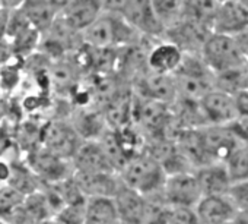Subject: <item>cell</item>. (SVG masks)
I'll return each mask as SVG.
<instances>
[{"label":"cell","instance_id":"6da1fadb","mask_svg":"<svg viewBox=\"0 0 248 224\" xmlns=\"http://www.w3.org/2000/svg\"><path fill=\"white\" fill-rule=\"evenodd\" d=\"M200 54L215 75L248 63L235 37L220 33H212L207 37Z\"/></svg>","mask_w":248,"mask_h":224},{"label":"cell","instance_id":"7a4b0ae2","mask_svg":"<svg viewBox=\"0 0 248 224\" xmlns=\"http://www.w3.org/2000/svg\"><path fill=\"white\" fill-rule=\"evenodd\" d=\"M206 125H232L239 118L236 100L232 94L222 89H212L199 100Z\"/></svg>","mask_w":248,"mask_h":224},{"label":"cell","instance_id":"3957f363","mask_svg":"<svg viewBox=\"0 0 248 224\" xmlns=\"http://www.w3.org/2000/svg\"><path fill=\"white\" fill-rule=\"evenodd\" d=\"M124 179L136 192H151L164 183V169L152 157H139L126 166Z\"/></svg>","mask_w":248,"mask_h":224},{"label":"cell","instance_id":"277c9868","mask_svg":"<svg viewBox=\"0 0 248 224\" xmlns=\"http://www.w3.org/2000/svg\"><path fill=\"white\" fill-rule=\"evenodd\" d=\"M165 196L172 207L193 208L203 196L197 176L193 173H177L164 183Z\"/></svg>","mask_w":248,"mask_h":224},{"label":"cell","instance_id":"5b68a950","mask_svg":"<svg viewBox=\"0 0 248 224\" xmlns=\"http://www.w3.org/2000/svg\"><path fill=\"white\" fill-rule=\"evenodd\" d=\"M194 212L202 224L231 223L236 208L228 195H206L194 207Z\"/></svg>","mask_w":248,"mask_h":224},{"label":"cell","instance_id":"8992f818","mask_svg":"<svg viewBox=\"0 0 248 224\" xmlns=\"http://www.w3.org/2000/svg\"><path fill=\"white\" fill-rule=\"evenodd\" d=\"M248 25V6L241 0H225L219 5L213 21V33L236 35Z\"/></svg>","mask_w":248,"mask_h":224},{"label":"cell","instance_id":"52a82bcc","mask_svg":"<svg viewBox=\"0 0 248 224\" xmlns=\"http://www.w3.org/2000/svg\"><path fill=\"white\" fill-rule=\"evenodd\" d=\"M121 15L138 31L154 35L165 31L152 9L151 0H127Z\"/></svg>","mask_w":248,"mask_h":224},{"label":"cell","instance_id":"ba28073f","mask_svg":"<svg viewBox=\"0 0 248 224\" xmlns=\"http://www.w3.org/2000/svg\"><path fill=\"white\" fill-rule=\"evenodd\" d=\"M101 8V0H70L63 8V24L72 33L83 31L99 17Z\"/></svg>","mask_w":248,"mask_h":224},{"label":"cell","instance_id":"9c48e42d","mask_svg":"<svg viewBox=\"0 0 248 224\" xmlns=\"http://www.w3.org/2000/svg\"><path fill=\"white\" fill-rule=\"evenodd\" d=\"M41 139L48 148V153L57 157L70 155L76 150V135L73 129L60 122L48 123L41 134Z\"/></svg>","mask_w":248,"mask_h":224},{"label":"cell","instance_id":"30bf717a","mask_svg":"<svg viewBox=\"0 0 248 224\" xmlns=\"http://www.w3.org/2000/svg\"><path fill=\"white\" fill-rule=\"evenodd\" d=\"M203 196L206 195H228V190L232 185L229 173L225 167V163H212L203 167H199L196 173Z\"/></svg>","mask_w":248,"mask_h":224},{"label":"cell","instance_id":"8fae6325","mask_svg":"<svg viewBox=\"0 0 248 224\" xmlns=\"http://www.w3.org/2000/svg\"><path fill=\"white\" fill-rule=\"evenodd\" d=\"M83 41L92 49H107L115 43L114 14L98 17L89 27L83 30Z\"/></svg>","mask_w":248,"mask_h":224},{"label":"cell","instance_id":"7c38bea8","mask_svg":"<svg viewBox=\"0 0 248 224\" xmlns=\"http://www.w3.org/2000/svg\"><path fill=\"white\" fill-rule=\"evenodd\" d=\"M76 161L80 170L83 172L108 174L114 170L101 145L91 144V142L83 144L76 150Z\"/></svg>","mask_w":248,"mask_h":224},{"label":"cell","instance_id":"4fadbf2b","mask_svg":"<svg viewBox=\"0 0 248 224\" xmlns=\"http://www.w3.org/2000/svg\"><path fill=\"white\" fill-rule=\"evenodd\" d=\"M183 52L172 43H165V44H159L158 47H155L149 57H148V63L152 69V72H158V73H170L172 75L177 68L180 66L181 60H183Z\"/></svg>","mask_w":248,"mask_h":224},{"label":"cell","instance_id":"5bb4252c","mask_svg":"<svg viewBox=\"0 0 248 224\" xmlns=\"http://www.w3.org/2000/svg\"><path fill=\"white\" fill-rule=\"evenodd\" d=\"M136 116L140 123L152 132H161L171 119L167 104L152 98L140 103Z\"/></svg>","mask_w":248,"mask_h":224},{"label":"cell","instance_id":"9a60e30c","mask_svg":"<svg viewBox=\"0 0 248 224\" xmlns=\"http://www.w3.org/2000/svg\"><path fill=\"white\" fill-rule=\"evenodd\" d=\"M75 185L80 192L105 198L115 193V182L105 173H91L80 170L75 176Z\"/></svg>","mask_w":248,"mask_h":224},{"label":"cell","instance_id":"2e32d148","mask_svg":"<svg viewBox=\"0 0 248 224\" xmlns=\"http://www.w3.org/2000/svg\"><path fill=\"white\" fill-rule=\"evenodd\" d=\"M145 91L146 94L161 103H172L177 98V88L172 75L152 72L145 78Z\"/></svg>","mask_w":248,"mask_h":224},{"label":"cell","instance_id":"e0dca14e","mask_svg":"<svg viewBox=\"0 0 248 224\" xmlns=\"http://www.w3.org/2000/svg\"><path fill=\"white\" fill-rule=\"evenodd\" d=\"M56 8L48 0H25L24 15L37 31H47L54 21Z\"/></svg>","mask_w":248,"mask_h":224},{"label":"cell","instance_id":"ac0fdd59","mask_svg":"<svg viewBox=\"0 0 248 224\" xmlns=\"http://www.w3.org/2000/svg\"><path fill=\"white\" fill-rule=\"evenodd\" d=\"M132 94L127 89H117L107 104V121L117 128H123L130 119Z\"/></svg>","mask_w":248,"mask_h":224},{"label":"cell","instance_id":"d6986e66","mask_svg":"<svg viewBox=\"0 0 248 224\" xmlns=\"http://www.w3.org/2000/svg\"><path fill=\"white\" fill-rule=\"evenodd\" d=\"M117 205L120 215L126 223L139 224L143 221L146 204L136 190H121L117 195Z\"/></svg>","mask_w":248,"mask_h":224},{"label":"cell","instance_id":"ffe728a7","mask_svg":"<svg viewBox=\"0 0 248 224\" xmlns=\"http://www.w3.org/2000/svg\"><path fill=\"white\" fill-rule=\"evenodd\" d=\"M151 5L164 30H168L181 21L186 0H151Z\"/></svg>","mask_w":248,"mask_h":224},{"label":"cell","instance_id":"44dd1931","mask_svg":"<svg viewBox=\"0 0 248 224\" xmlns=\"http://www.w3.org/2000/svg\"><path fill=\"white\" fill-rule=\"evenodd\" d=\"M232 183L248 180V145L242 144L225 161Z\"/></svg>","mask_w":248,"mask_h":224},{"label":"cell","instance_id":"7402d4cb","mask_svg":"<svg viewBox=\"0 0 248 224\" xmlns=\"http://www.w3.org/2000/svg\"><path fill=\"white\" fill-rule=\"evenodd\" d=\"M32 166L47 179H60L64 173V164L51 153H38L32 158Z\"/></svg>","mask_w":248,"mask_h":224},{"label":"cell","instance_id":"603a6c76","mask_svg":"<svg viewBox=\"0 0 248 224\" xmlns=\"http://www.w3.org/2000/svg\"><path fill=\"white\" fill-rule=\"evenodd\" d=\"M117 217V209L114 204L107 198H96L93 199L86 211V221L93 223H104L112 224Z\"/></svg>","mask_w":248,"mask_h":224},{"label":"cell","instance_id":"cb8c5ba5","mask_svg":"<svg viewBox=\"0 0 248 224\" xmlns=\"http://www.w3.org/2000/svg\"><path fill=\"white\" fill-rule=\"evenodd\" d=\"M101 148L104 150L107 158L109 160V163L114 169H124L129 164V158L126 157V154H124V151L118 142L117 134H112V132L105 134L102 138V142H101Z\"/></svg>","mask_w":248,"mask_h":224},{"label":"cell","instance_id":"d4e9b609","mask_svg":"<svg viewBox=\"0 0 248 224\" xmlns=\"http://www.w3.org/2000/svg\"><path fill=\"white\" fill-rule=\"evenodd\" d=\"M228 196L235 205L236 211L248 209V180L232 183L228 190Z\"/></svg>","mask_w":248,"mask_h":224},{"label":"cell","instance_id":"484cf974","mask_svg":"<svg viewBox=\"0 0 248 224\" xmlns=\"http://www.w3.org/2000/svg\"><path fill=\"white\" fill-rule=\"evenodd\" d=\"M167 224H202L193 208L187 207H174L168 212Z\"/></svg>","mask_w":248,"mask_h":224},{"label":"cell","instance_id":"4316f807","mask_svg":"<svg viewBox=\"0 0 248 224\" xmlns=\"http://www.w3.org/2000/svg\"><path fill=\"white\" fill-rule=\"evenodd\" d=\"M92 54H89V60L93 65V68L99 69V70H109L111 66L114 65L115 56L114 52L107 47V49H92Z\"/></svg>","mask_w":248,"mask_h":224},{"label":"cell","instance_id":"83f0119b","mask_svg":"<svg viewBox=\"0 0 248 224\" xmlns=\"http://www.w3.org/2000/svg\"><path fill=\"white\" fill-rule=\"evenodd\" d=\"M22 193L15 188L0 189V211H8L22 202Z\"/></svg>","mask_w":248,"mask_h":224},{"label":"cell","instance_id":"f1b7e54d","mask_svg":"<svg viewBox=\"0 0 248 224\" xmlns=\"http://www.w3.org/2000/svg\"><path fill=\"white\" fill-rule=\"evenodd\" d=\"M85 220L86 214L83 209V204L69 205V208L62 212V221L64 224H83Z\"/></svg>","mask_w":248,"mask_h":224},{"label":"cell","instance_id":"f546056e","mask_svg":"<svg viewBox=\"0 0 248 224\" xmlns=\"http://www.w3.org/2000/svg\"><path fill=\"white\" fill-rule=\"evenodd\" d=\"M51 75L59 85H67L73 79V72H72L70 66L66 63L54 65V68L51 69Z\"/></svg>","mask_w":248,"mask_h":224},{"label":"cell","instance_id":"4dcf8cb0","mask_svg":"<svg viewBox=\"0 0 248 224\" xmlns=\"http://www.w3.org/2000/svg\"><path fill=\"white\" fill-rule=\"evenodd\" d=\"M82 134H86V135H92V134H96L101 128L99 122L96 121L95 116H85L83 121H82Z\"/></svg>","mask_w":248,"mask_h":224},{"label":"cell","instance_id":"1f68e13d","mask_svg":"<svg viewBox=\"0 0 248 224\" xmlns=\"http://www.w3.org/2000/svg\"><path fill=\"white\" fill-rule=\"evenodd\" d=\"M127 0H101V6L109 14H121Z\"/></svg>","mask_w":248,"mask_h":224},{"label":"cell","instance_id":"d6a6232c","mask_svg":"<svg viewBox=\"0 0 248 224\" xmlns=\"http://www.w3.org/2000/svg\"><path fill=\"white\" fill-rule=\"evenodd\" d=\"M235 37V40L238 41V44H239V47H241V50L244 52V54L248 57V25L247 27H244L236 35H233Z\"/></svg>","mask_w":248,"mask_h":224},{"label":"cell","instance_id":"836d02e7","mask_svg":"<svg viewBox=\"0 0 248 224\" xmlns=\"http://www.w3.org/2000/svg\"><path fill=\"white\" fill-rule=\"evenodd\" d=\"M232 224H248V209H239L236 211V214L233 215Z\"/></svg>","mask_w":248,"mask_h":224},{"label":"cell","instance_id":"e575fe53","mask_svg":"<svg viewBox=\"0 0 248 224\" xmlns=\"http://www.w3.org/2000/svg\"><path fill=\"white\" fill-rule=\"evenodd\" d=\"M48 2L57 9V8H64L70 2V0H48Z\"/></svg>","mask_w":248,"mask_h":224},{"label":"cell","instance_id":"d590c367","mask_svg":"<svg viewBox=\"0 0 248 224\" xmlns=\"http://www.w3.org/2000/svg\"><path fill=\"white\" fill-rule=\"evenodd\" d=\"M8 174H9L8 167H6L5 164H0V179H6Z\"/></svg>","mask_w":248,"mask_h":224},{"label":"cell","instance_id":"8d00e7d4","mask_svg":"<svg viewBox=\"0 0 248 224\" xmlns=\"http://www.w3.org/2000/svg\"><path fill=\"white\" fill-rule=\"evenodd\" d=\"M83 224H104V223H93V221H86V220H85Z\"/></svg>","mask_w":248,"mask_h":224},{"label":"cell","instance_id":"74e56055","mask_svg":"<svg viewBox=\"0 0 248 224\" xmlns=\"http://www.w3.org/2000/svg\"><path fill=\"white\" fill-rule=\"evenodd\" d=\"M220 224H232V223H220Z\"/></svg>","mask_w":248,"mask_h":224},{"label":"cell","instance_id":"f35d334b","mask_svg":"<svg viewBox=\"0 0 248 224\" xmlns=\"http://www.w3.org/2000/svg\"><path fill=\"white\" fill-rule=\"evenodd\" d=\"M43 224H53V223H43Z\"/></svg>","mask_w":248,"mask_h":224},{"label":"cell","instance_id":"ab89813d","mask_svg":"<svg viewBox=\"0 0 248 224\" xmlns=\"http://www.w3.org/2000/svg\"><path fill=\"white\" fill-rule=\"evenodd\" d=\"M0 224H2V221H0Z\"/></svg>","mask_w":248,"mask_h":224}]
</instances>
